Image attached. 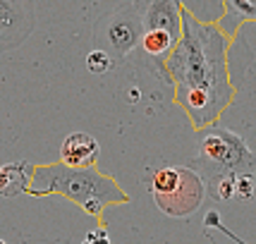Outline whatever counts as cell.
<instances>
[{
    "label": "cell",
    "instance_id": "cell-5",
    "mask_svg": "<svg viewBox=\"0 0 256 244\" xmlns=\"http://www.w3.org/2000/svg\"><path fill=\"white\" fill-rule=\"evenodd\" d=\"M142 36H144L142 17L134 8V2H130L100 17L94 29V44L96 48L106 50L115 62H122L134 50H139Z\"/></svg>",
    "mask_w": 256,
    "mask_h": 244
},
{
    "label": "cell",
    "instance_id": "cell-3",
    "mask_svg": "<svg viewBox=\"0 0 256 244\" xmlns=\"http://www.w3.org/2000/svg\"><path fill=\"white\" fill-rule=\"evenodd\" d=\"M199 175L211 187L225 175H256V156L240 134L211 124L199 132Z\"/></svg>",
    "mask_w": 256,
    "mask_h": 244
},
{
    "label": "cell",
    "instance_id": "cell-4",
    "mask_svg": "<svg viewBox=\"0 0 256 244\" xmlns=\"http://www.w3.org/2000/svg\"><path fill=\"white\" fill-rule=\"evenodd\" d=\"M148 189L160 213L170 218H190L201 208L208 194L206 180L187 166H166L156 170Z\"/></svg>",
    "mask_w": 256,
    "mask_h": 244
},
{
    "label": "cell",
    "instance_id": "cell-6",
    "mask_svg": "<svg viewBox=\"0 0 256 244\" xmlns=\"http://www.w3.org/2000/svg\"><path fill=\"white\" fill-rule=\"evenodd\" d=\"M36 29V8L32 0H0V53L14 50Z\"/></svg>",
    "mask_w": 256,
    "mask_h": 244
},
{
    "label": "cell",
    "instance_id": "cell-10",
    "mask_svg": "<svg viewBox=\"0 0 256 244\" xmlns=\"http://www.w3.org/2000/svg\"><path fill=\"white\" fill-rule=\"evenodd\" d=\"M216 201H249L256 194V175H225L208 187Z\"/></svg>",
    "mask_w": 256,
    "mask_h": 244
},
{
    "label": "cell",
    "instance_id": "cell-13",
    "mask_svg": "<svg viewBox=\"0 0 256 244\" xmlns=\"http://www.w3.org/2000/svg\"><path fill=\"white\" fill-rule=\"evenodd\" d=\"M82 244H112V240H110V234H108V230H106V225H98L91 232H86Z\"/></svg>",
    "mask_w": 256,
    "mask_h": 244
},
{
    "label": "cell",
    "instance_id": "cell-1",
    "mask_svg": "<svg viewBox=\"0 0 256 244\" xmlns=\"http://www.w3.org/2000/svg\"><path fill=\"white\" fill-rule=\"evenodd\" d=\"M182 36L163 62V79L175 89V106L201 132L218 122L237 96L230 79V38L216 22H201L187 8L182 10Z\"/></svg>",
    "mask_w": 256,
    "mask_h": 244
},
{
    "label": "cell",
    "instance_id": "cell-8",
    "mask_svg": "<svg viewBox=\"0 0 256 244\" xmlns=\"http://www.w3.org/2000/svg\"><path fill=\"white\" fill-rule=\"evenodd\" d=\"M100 156V144L89 132H72L60 146V160L67 168H96Z\"/></svg>",
    "mask_w": 256,
    "mask_h": 244
},
{
    "label": "cell",
    "instance_id": "cell-12",
    "mask_svg": "<svg viewBox=\"0 0 256 244\" xmlns=\"http://www.w3.org/2000/svg\"><path fill=\"white\" fill-rule=\"evenodd\" d=\"M112 65H115V60H112L106 50H100V48H94V50H89L86 53V67H89L91 74H108L112 70Z\"/></svg>",
    "mask_w": 256,
    "mask_h": 244
},
{
    "label": "cell",
    "instance_id": "cell-9",
    "mask_svg": "<svg viewBox=\"0 0 256 244\" xmlns=\"http://www.w3.org/2000/svg\"><path fill=\"white\" fill-rule=\"evenodd\" d=\"M34 170L36 166L26 163V160L0 163V196L17 199L22 194H29L34 182Z\"/></svg>",
    "mask_w": 256,
    "mask_h": 244
},
{
    "label": "cell",
    "instance_id": "cell-11",
    "mask_svg": "<svg viewBox=\"0 0 256 244\" xmlns=\"http://www.w3.org/2000/svg\"><path fill=\"white\" fill-rule=\"evenodd\" d=\"M223 2H225V12L216 24L230 41H234L240 29H242V24L256 22V5L249 2V0H223Z\"/></svg>",
    "mask_w": 256,
    "mask_h": 244
},
{
    "label": "cell",
    "instance_id": "cell-2",
    "mask_svg": "<svg viewBox=\"0 0 256 244\" xmlns=\"http://www.w3.org/2000/svg\"><path fill=\"white\" fill-rule=\"evenodd\" d=\"M32 196H50L60 194L72 201L84 213L100 218L103 211L112 206L130 204V194L120 187V182L106 175L98 168H67L62 160L36 166L32 182Z\"/></svg>",
    "mask_w": 256,
    "mask_h": 244
},
{
    "label": "cell",
    "instance_id": "cell-7",
    "mask_svg": "<svg viewBox=\"0 0 256 244\" xmlns=\"http://www.w3.org/2000/svg\"><path fill=\"white\" fill-rule=\"evenodd\" d=\"M134 8L142 17L144 32L160 29L170 34L175 41H180L184 26V17H182L184 5L180 0H134Z\"/></svg>",
    "mask_w": 256,
    "mask_h": 244
},
{
    "label": "cell",
    "instance_id": "cell-14",
    "mask_svg": "<svg viewBox=\"0 0 256 244\" xmlns=\"http://www.w3.org/2000/svg\"><path fill=\"white\" fill-rule=\"evenodd\" d=\"M0 244H8V242H5V240H0Z\"/></svg>",
    "mask_w": 256,
    "mask_h": 244
},
{
    "label": "cell",
    "instance_id": "cell-15",
    "mask_svg": "<svg viewBox=\"0 0 256 244\" xmlns=\"http://www.w3.org/2000/svg\"><path fill=\"white\" fill-rule=\"evenodd\" d=\"M249 2H254V5H256V0H249Z\"/></svg>",
    "mask_w": 256,
    "mask_h": 244
}]
</instances>
